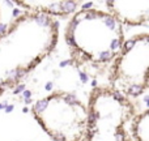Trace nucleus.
Here are the masks:
<instances>
[]
</instances>
